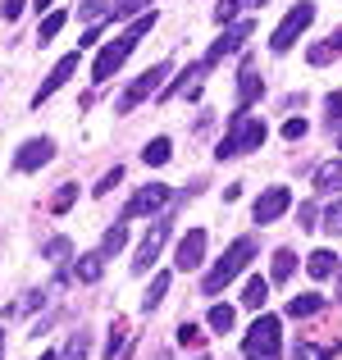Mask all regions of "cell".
<instances>
[{
	"instance_id": "obj_22",
	"label": "cell",
	"mask_w": 342,
	"mask_h": 360,
	"mask_svg": "<svg viewBox=\"0 0 342 360\" xmlns=\"http://www.w3.org/2000/svg\"><path fill=\"white\" fill-rule=\"evenodd\" d=\"M169 155H174L169 137H156V141H146V150H141V160H146V165H169Z\"/></svg>"
},
{
	"instance_id": "obj_48",
	"label": "cell",
	"mask_w": 342,
	"mask_h": 360,
	"mask_svg": "<svg viewBox=\"0 0 342 360\" xmlns=\"http://www.w3.org/2000/svg\"><path fill=\"white\" fill-rule=\"evenodd\" d=\"M196 360H205V356H196Z\"/></svg>"
},
{
	"instance_id": "obj_28",
	"label": "cell",
	"mask_w": 342,
	"mask_h": 360,
	"mask_svg": "<svg viewBox=\"0 0 342 360\" xmlns=\"http://www.w3.org/2000/svg\"><path fill=\"white\" fill-rule=\"evenodd\" d=\"M201 342H205V333H201L196 324H187V319H183V324H178V347H201Z\"/></svg>"
},
{
	"instance_id": "obj_17",
	"label": "cell",
	"mask_w": 342,
	"mask_h": 360,
	"mask_svg": "<svg viewBox=\"0 0 342 360\" xmlns=\"http://www.w3.org/2000/svg\"><path fill=\"white\" fill-rule=\"evenodd\" d=\"M319 310H324V297H319V292H301V297H292V301H288V315H292V319L319 315Z\"/></svg>"
},
{
	"instance_id": "obj_47",
	"label": "cell",
	"mask_w": 342,
	"mask_h": 360,
	"mask_svg": "<svg viewBox=\"0 0 342 360\" xmlns=\"http://www.w3.org/2000/svg\"><path fill=\"white\" fill-rule=\"evenodd\" d=\"M156 360H169V352H156Z\"/></svg>"
},
{
	"instance_id": "obj_10",
	"label": "cell",
	"mask_w": 342,
	"mask_h": 360,
	"mask_svg": "<svg viewBox=\"0 0 342 360\" xmlns=\"http://www.w3.org/2000/svg\"><path fill=\"white\" fill-rule=\"evenodd\" d=\"M288 205H292V192H288V187H265V196L255 201L251 219H255V224H274L283 210H288Z\"/></svg>"
},
{
	"instance_id": "obj_12",
	"label": "cell",
	"mask_w": 342,
	"mask_h": 360,
	"mask_svg": "<svg viewBox=\"0 0 342 360\" xmlns=\"http://www.w3.org/2000/svg\"><path fill=\"white\" fill-rule=\"evenodd\" d=\"M73 73H78V51H73V55H64V60H60V64H55V69H51V78L42 82V91H37V96H32V105H42V101H51L55 91H60L64 82L73 78Z\"/></svg>"
},
{
	"instance_id": "obj_6",
	"label": "cell",
	"mask_w": 342,
	"mask_h": 360,
	"mask_svg": "<svg viewBox=\"0 0 342 360\" xmlns=\"http://www.w3.org/2000/svg\"><path fill=\"white\" fill-rule=\"evenodd\" d=\"M310 23H315V5H310V0H301V5H297V9H288V14H283V23L274 27V37H270V51H274V55L292 51V41H297V37L306 32Z\"/></svg>"
},
{
	"instance_id": "obj_15",
	"label": "cell",
	"mask_w": 342,
	"mask_h": 360,
	"mask_svg": "<svg viewBox=\"0 0 342 360\" xmlns=\"http://www.w3.org/2000/svg\"><path fill=\"white\" fill-rule=\"evenodd\" d=\"M73 274H78V283H101V274H106V255H101V251H87V255H78Z\"/></svg>"
},
{
	"instance_id": "obj_36",
	"label": "cell",
	"mask_w": 342,
	"mask_h": 360,
	"mask_svg": "<svg viewBox=\"0 0 342 360\" xmlns=\"http://www.w3.org/2000/svg\"><path fill=\"white\" fill-rule=\"evenodd\" d=\"M283 137H288V141H301V137H306V119H288V123H283Z\"/></svg>"
},
{
	"instance_id": "obj_14",
	"label": "cell",
	"mask_w": 342,
	"mask_h": 360,
	"mask_svg": "<svg viewBox=\"0 0 342 360\" xmlns=\"http://www.w3.org/2000/svg\"><path fill=\"white\" fill-rule=\"evenodd\" d=\"M260 73H255V60L251 55H246L242 60V78H237V110H251L255 105V96H260Z\"/></svg>"
},
{
	"instance_id": "obj_1",
	"label": "cell",
	"mask_w": 342,
	"mask_h": 360,
	"mask_svg": "<svg viewBox=\"0 0 342 360\" xmlns=\"http://www.w3.org/2000/svg\"><path fill=\"white\" fill-rule=\"evenodd\" d=\"M151 27H156V14H141V18H137V23H132V27H128V32H119V37H114V41H110V46H101V55H96V64H91V82H110V78H114V73H119V69H123V60H128V55H132V51H137V41H141V37H146V32H151Z\"/></svg>"
},
{
	"instance_id": "obj_7",
	"label": "cell",
	"mask_w": 342,
	"mask_h": 360,
	"mask_svg": "<svg viewBox=\"0 0 342 360\" xmlns=\"http://www.w3.org/2000/svg\"><path fill=\"white\" fill-rule=\"evenodd\" d=\"M169 183H151V187H141L137 196H132L128 205H123V219H137V214H160L169 205Z\"/></svg>"
},
{
	"instance_id": "obj_9",
	"label": "cell",
	"mask_w": 342,
	"mask_h": 360,
	"mask_svg": "<svg viewBox=\"0 0 342 360\" xmlns=\"http://www.w3.org/2000/svg\"><path fill=\"white\" fill-rule=\"evenodd\" d=\"M201 260H205V229H192L183 242H178V251H174V269L192 274Z\"/></svg>"
},
{
	"instance_id": "obj_43",
	"label": "cell",
	"mask_w": 342,
	"mask_h": 360,
	"mask_svg": "<svg viewBox=\"0 0 342 360\" xmlns=\"http://www.w3.org/2000/svg\"><path fill=\"white\" fill-rule=\"evenodd\" d=\"M338 301H342V260H338Z\"/></svg>"
},
{
	"instance_id": "obj_45",
	"label": "cell",
	"mask_w": 342,
	"mask_h": 360,
	"mask_svg": "<svg viewBox=\"0 0 342 360\" xmlns=\"http://www.w3.org/2000/svg\"><path fill=\"white\" fill-rule=\"evenodd\" d=\"M32 5H37V9H51V0H32Z\"/></svg>"
},
{
	"instance_id": "obj_5",
	"label": "cell",
	"mask_w": 342,
	"mask_h": 360,
	"mask_svg": "<svg viewBox=\"0 0 342 360\" xmlns=\"http://www.w3.org/2000/svg\"><path fill=\"white\" fill-rule=\"evenodd\" d=\"M246 360H279V319L260 315L251 328H246V342H242Z\"/></svg>"
},
{
	"instance_id": "obj_21",
	"label": "cell",
	"mask_w": 342,
	"mask_h": 360,
	"mask_svg": "<svg viewBox=\"0 0 342 360\" xmlns=\"http://www.w3.org/2000/svg\"><path fill=\"white\" fill-rule=\"evenodd\" d=\"M334 269H338V255H334V251H315V255L306 260V274H310V278H329Z\"/></svg>"
},
{
	"instance_id": "obj_39",
	"label": "cell",
	"mask_w": 342,
	"mask_h": 360,
	"mask_svg": "<svg viewBox=\"0 0 342 360\" xmlns=\"http://www.w3.org/2000/svg\"><path fill=\"white\" fill-rule=\"evenodd\" d=\"M23 5H27V0H0V14H5V23H14V18L23 14Z\"/></svg>"
},
{
	"instance_id": "obj_40",
	"label": "cell",
	"mask_w": 342,
	"mask_h": 360,
	"mask_svg": "<svg viewBox=\"0 0 342 360\" xmlns=\"http://www.w3.org/2000/svg\"><path fill=\"white\" fill-rule=\"evenodd\" d=\"M297 219H301V229H315V205H297Z\"/></svg>"
},
{
	"instance_id": "obj_49",
	"label": "cell",
	"mask_w": 342,
	"mask_h": 360,
	"mask_svg": "<svg viewBox=\"0 0 342 360\" xmlns=\"http://www.w3.org/2000/svg\"><path fill=\"white\" fill-rule=\"evenodd\" d=\"M338 146H342V137H338Z\"/></svg>"
},
{
	"instance_id": "obj_37",
	"label": "cell",
	"mask_w": 342,
	"mask_h": 360,
	"mask_svg": "<svg viewBox=\"0 0 342 360\" xmlns=\"http://www.w3.org/2000/svg\"><path fill=\"white\" fill-rule=\"evenodd\" d=\"M237 5H242V0H220V9H215V23H220V27H224V23H228V18H233V14H237Z\"/></svg>"
},
{
	"instance_id": "obj_26",
	"label": "cell",
	"mask_w": 342,
	"mask_h": 360,
	"mask_svg": "<svg viewBox=\"0 0 342 360\" xmlns=\"http://www.w3.org/2000/svg\"><path fill=\"white\" fill-rule=\"evenodd\" d=\"M87 352H91L87 333H73V338H69V347H64V356H60V360H87Z\"/></svg>"
},
{
	"instance_id": "obj_3",
	"label": "cell",
	"mask_w": 342,
	"mask_h": 360,
	"mask_svg": "<svg viewBox=\"0 0 342 360\" xmlns=\"http://www.w3.org/2000/svg\"><path fill=\"white\" fill-rule=\"evenodd\" d=\"M251 255H255V242H251V238H237V242H233V246L224 251V260L215 264L210 274H205V283H201V288H205V297H215V292H224L228 283H233L237 274L246 269V260H251Z\"/></svg>"
},
{
	"instance_id": "obj_23",
	"label": "cell",
	"mask_w": 342,
	"mask_h": 360,
	"mask_svg": "<svg viewBox=\"0 0 342 360\" xmlns=\"http://www.w3.org/2000/svg\"><path fill=\"white\" fill-rule=\"evenodd\" d=\"M165 292H169V274H156V278H151V292L141 297V310L151 315V310H156L160 301H165Z\"/></svg>"
},
{
	"instance_id": "obj_46",
	"label": "cell",
	"mask_w": 342,
	"mask_h": 360,
	"mask_svg": "<svg viewBox=\"0 0 342 360\" xmlns=\"http://www.w3.org/2000/svg\"><path fill=\"white\" fill-rule=\"evenodd\" d=\"M42 360H60V356H55V352H42Z\"/></svg>"
},
{
	"instance_id": "obj_19",
	"label": "cell",
	"mask_w": 342,
	"mask_h": 360,
	"mask_svg": "<svg viewBox=\"0 0 342 360\" xmlns=\"http://www.w3.org/2000/svg\"><path fill=\"white\" fill-rule=\"evenodd\" d=\"M292 269H297V255H292L288 246H279V251H274V269H270V283H288V278H292Z\"/></svg>"
},
{
	"instance_id": "obj_27",
	"label": "cell",
	"mask_w": 342,
	"mask_h": 360,
	"mask_svg": "<svg viewBox=\"0 0 342 360\" xmlns=\"http://www.w3.org/2000/svg\"><path fill=\"white\" fill-rule=\"evenodd\" d=\"M233 306H210V328L215 333H228V328H233Z\"/></svg>"
},
{
	"instance_id": "obj_18",
	"label": "cell",
	"mask_w": 342,
	"mask_h": 360,
	"mask_svg": "<svg viewBox=\"0 0 342 360\" xmlns=\"http://www.w3.org/2000/svg\"><path fill=\"white\" fill-rule=\"evenodd\" d=\"M265 301H270V278H260V274H255V278H246V288H242V306H246V310H260Z\"/></svg>"
},
{
	"instance_id": "obj_34",
	"label": "cell",
	"mask_w": 342,
	"mask_h": 360,
	"mask_svg": "<svg viewBox=\"0 0 342 360\" xmlns=\"http://www.w3.org/2000/svg\"><path fill=\"white\" fill-rule=\"evenodd\" d=\"M324 229H329V233H342V201H334V205L324 210Z\"/></svg>"
},
{
	"instance_id": "obj_20",
	"label": "cell",
	"mask_w": 342,
	"mask_h": 360,
	"mask_svg": "<svg viewBox=\"0 0 342 360\" xmlns=\"http://www.w3.org/2000/svg\"><path fill=\"white\" fill-rule=\"evenodd\" d=\"M64 23H69V14H64V9H51V14L42 18V27H37V41H42V46H46V41H55Z\"/></svg>"
},
{
	"instance_id": "obj_30",
	"label": "cell",
	"mask_w": 342,
	"mask_h": 360,
	"mask_svg": "<svg viewBox=\"0 0 342 360\" xmlns=\"http://www.w3.org/2000/svg\"><path fill=\"white\" fill-rule=\"evenodd\" d=\"M106 9H110V0H82V5H78V14L87 18V23H96V18L106 14Z\"/></svg>"
},
{
	"instance_id": "obj_32",
	"label": "cell",
	"mask_w": 342,
	"mask_h": 360,
	"mask_svg": "<svg viewBox=\"0 0 342 360\" xmlns=\"http://www.w3.org/2000/svg\"><path fill=\"white\" fill-rule=\"evenodd\" d=\"M73 196H78V187H60V192H55V201H51V210L55 214H64L73 205Z\"/></svg>"
},
{
	"instance_id": "obj_42",
	"label": "cell",
	"mask_w": 342,
	"mask_h": 360,
	"mask_svg": "<svg viewBox=\"0 0 342 360\" xmlns=\"http://www.w3.org/2000/svg\"><path fill=\"white\" fill-rule=\"evenodd\" d=\"M329 46H334V51H342V27H338L334 37H329Z\"/></svg>"
},
{
	"instance_id": "obj_24",
	"label": "cell",
	"mask_w": 342,
	"mask_h": 360,
	"mask_svg": "<svg viewBox=\"0 0 342 360\" xmlns=\"http://www.w3.org/2000/svg\"><path fill=\"white\" fill-rule=\"evenodd\" d=\"M123 242H128V229L123 224H114V229L101 238V255H114V251H123Z\"/></svg>"
},
{
	"instance_id": "obj_29",
	"label": "cell",
	"mask_w": 342,
	"mask_h": 360,
	"mask_svg": "<svg viewBox=\"0 0 342 360\" xmlns=\"http://www.w3.org/2000/svg\"><path fill=\"white\" fill-rule=\"evenodd\" d=\"M324 110H329V115H324L329 128H342V91H334V96L324 101Z\"/></svg>"
},
{
	"instance_id": "obj_11",
	"label": "cell",
	"mask_w": 342,
	"mask_h": 360,
	"mask_svg": "<svg viewBox=\"0 0 342 360\" xmlns=\"http://www.w3.org/2000/svg\"><path fill=\"white\" fill-rule=\"evenodd\" d=\"M251 37V23H233V27H224V37L205 51V69H215V64L224 60V55H233V51H242V41Z\"/></svg>"
},
{
	"instance_id": "obj_2",
	"label": "cell",
	"mask_w": 342,
	"mask_h": 360,
	"mask_svg": "<svg viewBox=\"0 0 342 360\" xmlns=\"http://www.w3.org/2000/svg\"><path fill=\"white\" fill-rule=\"evenodd\" d=\"M265 137H270V132H265V119H251L246 110H237V115L228 119V132H224V141H220L215 155L233 160V155H246V150H260Z\"/></svg>"
},
{
	"instance_id": "obj_4",
	"label": "cell",
	"mask_w": 342,
	"mask_h": 360,
	"mask_svg": "<svg viewBox=\"0 0 342 360\" xmlns=\"http://www.w3.org/2000/svg\"><path fill=\"white\" fill-rule=\"evenodd\" d=\"M169 73H174V64H169V60L151 64V69L141 73V78L132 82V87L123 91L119 101H114V115H132V110H137V105H141V101H146V96H156V91L165 87V78H169Z\"/></svg>"
},
{
	"instance_id": "obj_8",
	"label": "cell",
	"mask_w": 342,
	"mask_h": 360,
	"mask_svg": "<svg viewBox=\"0 0 342 360\" xmlns=\"http://www.w3.org/2000/svg\"><path fill=\"white\" fill-rule=\"evenodd\" d=\"M51 160H55V141L51 137H32V141H23V146H18L14 169H18V174H37V169L51 165Z\"/></svg>"
},
{
	"instance_id": "obj_25",
	"label": "cell",
	"mask_w": 342,
	"mask_h": 360,
	"mask_svg": "<svg viewBox=\"0 0 342 360\" xmlns=\"http://www.w3.org/2000/svg\"><path fill=\"white\" fill-rule=\"evenodd\" d=\"M123 338H128V324H123V319H114V324H110V338H106V356L110 360L123 352Z\"/></svg>"
},
{
	"instance_id": "obj_13",
	"label": "cell",
	"mask_w": 342,
	"mask_h": 360,
	"mask_svg": "<svg viewBox=\"0 0 342 360\" xmlns=\"http://www.w3.org/2000/svg\"><path fill=\"white\" fill-rule=\"evenodd\" d=\"M165 238H169V224H165V219H160V224H156V229H151V233H146V242H141V246H137V260H132V274H146V269H151V264H156V255H160V246H165Z\"/></svg>"
},
{
	"instance_id": "obj_16",
	"label": "cell",
	"mask_w": 342,
	"mask_h": 360,
	"mask_svg": "<svg viewBox=\"0 0 342 360\" xmlns=\"http://www.w3.org/2000/svg\"><path fill=\"white\" fill-rule=\"evenodd\" d=\"M315 192H319V196L342 192V160H329V165L315 174Z\"/></svg>"
},
{
	"instance_id": "obj_33",
	"label": "cell",
	"mask_w": 342,
	"mask_h": 360,
	"mask_svg": "<svg viewBox=\"0 0 342 360\" xmlns=\"http://www.w3.org/2000/svg\"><path fill=\"white\" fill-rule=\"evenodd\" d=\"M306 60H310V64H329V60H334V46H329V41L310 46V51H306Z\"/></svg>"
},
{
	"instance_id": "obj_35",
	"label": "cell",
	"mask_w": 342,
	"mask_h": 360,
	"mask_svg": "<svg viewBox=\"0 0 342 360\" xmlns=\"http://www.w3.org/2000/svg\"><path fill=\"white\" fill-rule=\"evenodd\" d=\"M69 255V238H51L46 242V260H64Z\"/></svg>"
},
{
	"instance_id": "obj_31",
	"label": "cell",
	"mask_w": 342,
	"mask_h": 360,
	"mask_svg": "<svg viewBox=\"0 0 342 360\" xmlns=\"http://www.w3.org/2000/svg\"><path fill=\"white\" fill-rule=\"evenodd\" d=\"M146 5H151V0H119V5H114V18H132V14H141Z\"/></svg>"
},
{
	"instance_id": "obj_38",
	"label": "cell",
	"mask_w": 342,
	"mask_h": 360,
	"mask_svg": "<svg viewBox=\"0 0 342 360\" xmlns=\"http://www.w3.org/2000/svg\"><path fill=\"white\" fill-rule=\"evenodd\" d=\"M119 178H123V169H119V165H114V169H110V174H106V178H101V183H96V187H91V192H96V196H106V192H110V187H114V183H119Z\"/></svg>"
},
{
	"instance_id": "obj_41",
	"label": "cell",
	"mask_w": 342,
	"mask_h": 360,
	"mask_svg": "<svg viewBox=\"0 0 342 360\" xmlns=\"http://www.w3.org/2000/svg\"><path fill=\"white\" fill-rule=\"evenodd\" d=\"M292 360H310V347H306V342H297V347H292Z\"/></svg>"
},
{
	"instance_id": "obj_44",
	"label": "cell",
	"mask_w": 342,
	"mask_h": 360,
	"mask_svg": "<svg viewBox=\"0 0 342 360\" xmlns=\"http://www.w3.org/2000/svg\"><path fill=\"white\" fill-rule=\"evenodd\" d=\"M0 360H5V328H0Z\"/></svg>"
}]
</instances>
